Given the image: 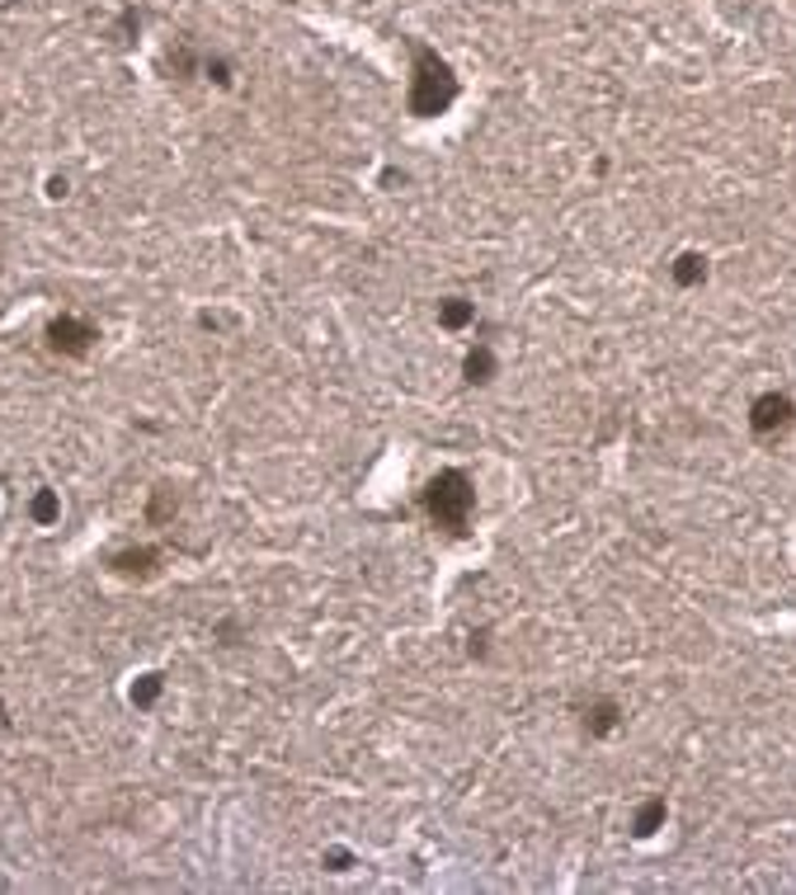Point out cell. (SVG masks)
I'll return each mask as SVG.
<instances>
[{
    "instance_id": "cell-3",
    "label": "cell",
    "mask_w": 796,
    "mask_h": 895,
    "mask_svg": "<svg viewBox=\"0 0 796 895\" xmlns=\"http://www.w3.org/2000/svg\"><path fill=\"white\" fill-rule=\"evenodd\" d=\"M792 420V405L783 397H763L754 405V429H773V424H787Z\"/></svg>"
},
{
    "instance_id": "cell-2",
    "label": "cell",
    "mask_w": 796,
    "mask_h": 895,
    "mask_svg": "<svg viewBox=\"0 0 796 895\" xmlns=\"http://www.w3.org/2000/svg\"><path fill=\"white\" fill-rule=\"evenodd\" d=\"M90 340H95V330H90L85 321H76V317H61V321L48 325V344L67 358H81L90 349Z\"/></svg>"
},
{
    "instance_id": "cell-1",
    "label": "cell",
    "mask_w": 796,
    "mask_h": 895,
    "mask_svg": "<svg viewBox=\"0 0 796 895\" xmlns=\"http://www.w3.org/2000/svg\"><path fill=\"white\" fill-rule=\"evenodd\" d=\"M452 100V76L434 53H419V81H415V114H439V108Z\"/></svg>"
},
{
    "instance_id": "cell-5",
    "label": "cell",
    "mask_w": 796,
    "mask_h": 895,
    "mask_svg": "<svg viewBox=\"0 0 796 895\" xmlns=\"http://www.w3.org/2000/svg\"><path fill=\"white\" fill-rule=\"evenodd\" d=\"M34 514H38V524H48V518L57 514V500H53V495H43L38 505H34Z\"/></svg>"
},
{
    "instance_id": "cell-4",
    "label": "cell",
    "mask_w": 796,
    "mask_h": 895,
    "mask_svg": "<svg viewBox=\"0 0 796 895\" xmlns=\"http://www.w3.org/2000/svg\"><path fill=\"white\" fill-rule=\"evenodd\" d=\"M114 561H118V571H128V575H137V571L147 575L155 556H151V552H123V556H114Z\"/></svg>"
}]
</instances>
